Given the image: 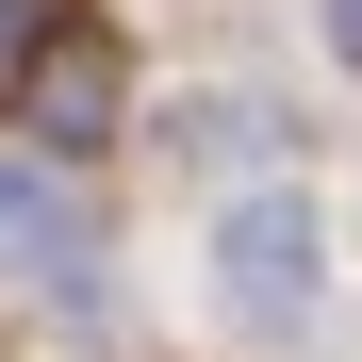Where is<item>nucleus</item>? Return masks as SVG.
I'll return each instance as SVG.
<instances>
[{
    "label": "nucleus",
    "instance_id": "5",
    "mask_svg": "<svg viewBox=\"0 0 362 362\" xmlns=\"http://www.w3.org/2000/svg\"><path fill=\"white\" fill-rule=\"evenodd\" d=\"M329 49H346V66H362V0H329Z\"/></svg>",
    "mask_w": 362,
    "mask_h": 362
},
{
    "label": "nucleus",
    "instance_id": "1",
    "mask_svg": "<svg viewBox=\"0 0 362 362\" xmlns=\"http://www.w3.org/2000/svg\"><path fill=\"white\" fill-rule=\"evenodd\" d=\"M115 115H132V49H115L99 17H49L33 33V66H17V132L49 165H99L115 148Z\"/></svg>",
    "mask_w": 362,
    "mask_h": 362
},
{
    "label": "nucleus",
    "instance_id": "4",
    "mask_svg": "<svg viewBox=\"0 0 362 362\" xmlns=\"http://www.w3.org/2000/svg\"><path fill=\"white\" fill-rule=\"evenodd\" d=\"M33 33H49V0H0V99H17V66H33Z\"/></svg>",
    "mask_w": 362,
    "mask_h": 362
},
{
    "label": "nucleus",
    "instance_id": "3",
    "mask_svg": "<svg viewBox=\"0 0 362 362\" xmlns=\"http://www.w3.org/2000/svg\"><path fill=\"white\" fill-rule=\"evenodd\" d=\"M0 247H17V264H66L83 230H66V198H49V181H0Z\"/></svg>",
    "mask_w": 362,
    "mask_h": 362
},
{
    "label": "nucleus",
    "instance_id": "2",
    "mask_svg": "<svg viewBox=\"0 0 362 362\" xmlns=\"http://www.w3.org/2000/svg\"><path fill=\"white\" fill-rule=\"evenodd\" d=\"M313 264H329L313 198H230V230H214V280H230V313H247V329H296V313H313Z\"/></svg>",
    "mask_w": 362,
    "mask_h": 362
}]
</instances>
